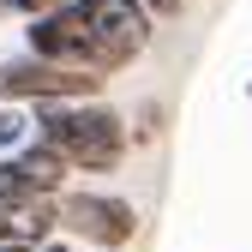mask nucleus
Masks as SVG:
<instances>
[{
	"instance_id": "39448f33",
	"label": "nucleus",
	"mask_w": 252,
	"mask_h": 252,
	"mask_svg": "<svg viewBox=\"0 0 252 252\" xmlns=\"http://www.w3.org/2000/svg\"><path fill=\"white\" fill-rule=\"evenodd\" d=\"M30 138H36V114H24V108H0V156H18Z\"/></svg>"
},
{
	"instance_id": "20e7f679",
	"label": "nucleus",
	"mask_w": 252,
	"mask_h": 252,
	"mask_svg": "<svg viewBox=\"0 0 252 252\" xmlns=\"http://www.w3.org/2000/svg\"><path fill=\"white\" fill-rule=\"evenodd\" d=\"M102 78L72 72V66H54V60L36 54H18V60H0V108H42V102H96Z\"/></svg>"
},
{
	"instance_id": "7ed1b4c3",
	"label": "nucleus",
	"mask_w": 252,
	"mask_h": 252,
	"mask_svg": "<svg viewBox=\"0 0 252 252\" xmlns=\"http://www.w3.org/2000/svg\"><path fill=\"white\" fill-rule=\"evenodd\" d=\"M54 216H60V234H72L96 252H126L138 234H144V216L132 198L120 192H84V186H66L54 198Z\"/></svg>"
},
{
	"instance_id": "f03ea898",
	"label": "nucleus",
	"mask_w": 252,
	"mask_h": 252,
	"mask_svg": "<svg viewBox=\"0 0 252 252\" xmlns=\"http://www.w3.org/2000/svg\"><path fill=\"white\" fill-rule=\"evenodd\" d=\"M36 114V138L54 144L72 162V174H114L132 150V132H126V114L96 102H42Z\"/></svg>"
},
{
	"instance_id": "f257e3e1",
	"label": "nucleus",
	"mask_w": 252,
	"mask_h": 252,
	"mask_svg": "<svg viewBox=\"0 0 252 252\" xmlns=\"http://www.w3.org/2000/svg\"><path fill=\"white\" fill-rule=\"evenodd\" d=\"M150 30H156V18L138 0H72V6H60L24 30V54L108 84L150 48Z\"/></svg>"
},
{
	"instance_id": "0eeeda50",
	"label": "nucleus",
	"mask_w": 252,
	"mask_h": 252,
	"mask_svg": "<svg viewBox=\"0 0 252 252\" xmlns=\"http://www.w3.org/2000/svg\"><path fill=\"white\" fill-rule=\"evenodd\" d=\"M60 6H72V0H0V12H18L24 24H36V18H48Z\"/></svg>"
},
{
	"instance_id": "9d476101",
	"label": "nucleus",
	"mask_w": 252,
	"mask_h": 252,
	"mask_svg": "<svg viewBox=\"0 0 252 252\" xmlns=\"http://www.w3.org/2000/svg\"><path fill=\"white\" fill-rule=\"evenodd\" d=\"M246 90H252V84H246Z\"/></svg>"
},
{
	"instance_id": "423d86ee",
	"label": "nucleus",
	"mask_w": 252,
	"mask_h": 252,
	"mask_svg": "<svg viewBox=\"0 0 252 252\" xmlns=\"http://www.w3.org/2000/svg\"><path fill=\"white\" fill-rule=\"evenodd\" d=\"M126 132H132V144H156V132H162V108H156V102H138V114L126 120Z\"/></svg>"
},
{
	"instance_id": "6e6552de",
	"label": "nucleus",
	"mask_w": 252,
	"mask_h": 252,
	"mask_svg": "<svg viewBox=\"0 0 252 252\" xmlns=\"http://www.w3.org/2000/svg\"><path fill=\"white\" fill-rule=\"evenodd\" d=\"M138 6H144L150 18H180V12H186V0H138Z\"/></svg>"
},
{
	"instance_id": "1a4fd4ad",
	"label": "nucleus",
	"mask_w": 252,
	"mask_h": 252,
	"mask_svg": "<svg viewBox=\"0 0 252 252\" xmlns=\"http://www.w3.org/2000/svg\"><path fill=\"white\" fill-rule=\"evenodd\" d=\"M18 252H66L60 240H42V246H18Z\"/></svg>"
}]
</instances>
